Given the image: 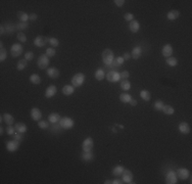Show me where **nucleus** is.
Listing matches in <instances>:
<instances>
[{"label": "nucleus", "instance_id": "1", "mask_svg": "<svg viewBox=\"0 0 192 184\" xmlns=\"http://www.w3.org/2000/svg\"><path fill=\"white\" fill-rule=\"evenodd\" d=\"M115 59V54H113V50L109 48L104 49L102 51V61L105 65H108L113 63Z\"/></svg>", "mask_w": 192, "mask_h": 184}, {"label": "nucleus", "instance_id": "2", "mask_svg": "<svg viewBox=\"0 0 192 184\" xmlns=\"http://www.w3.org/2000/svg\"><path fill=\"white\" fill-rule=\"evenodd\" d=\"M85 82V75L83 73H78L72 78V85L74 87H81Z\"/></svg>", "mask_w": 192, "mask_h": 184}, {"label": "nucleus", "instance_id": "3", "mask_svg": "<svg viewBox=\"0 0 192 184\" xmlns=\"http://www.w3.org/2000/svg\"><path fill=\"white\" fill-rule=\"evenodd\" d=\"M59 125H60L61 128L68 130V129L73 128L74 125H75V122H74L73 119H70L68 117H63V118H61L60 121H59Z\"/></svg>", "mask_w": 192, "mask_h": 184}, {"label": "nucleus", "instance_id": "4", "mask_svg": "<svg viewBox=\"0 0 192 184\" xmlns=\"http://www.w3.org/2000/svg\"><path fill=\"white\" fill-rule=\"evenodd\" d=\"M49 57L46 55V54H41L39 56L37 61V65H38V68L41 69V70H44V69H47V67L49 65Z\"/></svg>", "mask_w": 192, "mask_h": 184}, {"label": "nucleus", "instance_id": "5", "mask_svg": "<svg viewBox=\"0 0 192 184\" xmlns=\"http://www.w3.org/2000/svg\"><path fill=\"white\" fill-rule=\"evenodd\" d=\"M19 145H21V142L17 140H8L6 142V149L9 152H14L19 148Z\"/></svg>", "mask_w": 192, "mask_h": 184}, {"label": "nucleus", "instance_id": "6", "mask_svg": "<svg viewBox=\"0 0 192 184\" xmlns=\"http://www.w3.org/2000/svg\"><path fill=\"white\" fill-rule=\"evenodd\" d=\"M176 175H177V178H179V179L187 180L190 177V172L186 168H179L176 171Z\"/></svg>", "mask_w": 192, "mask_h": 184}, {"label": "nucleus", "instance_id": "7", "mask_svg": "<svg viewBox=\"0 0 192 184\" xmlns=\"http://www.w3.org/2000/svg\"><path fill=\"white\" fill-rule=\"evenodd\" d=\"M122 179L124 181V183L127 184H133V173L128 169H125L124 172L122 174Z\"/></svg>", "mask_w": 192, "mask_h": 184}, {"label": "nucleus", "instance_id": "8", "mask_svg": "<svg viewBox=\"0 0 192 184\" xmlns=\"http://www.w3.org/2000/svg\"><path fill=\"white\" fill-rule=\"evenodd\" d=\"M23 45L21 44H13L11 46V48H10V53H11V55L13 56V57H17V56H19L21 53H23Z\"/></svg>", "mask_w": 192, "mask_h": 184}, {"label": "nucleus", "instance_id": "9", "mask_svg": "<svg viewBox=\"0 0 192 184\" xmlns=\"http://www.w3.org/2000/svg\"><path fill=\"white\" fill-rule=\"evenodd\" d=\"M93 145H94L93 139H92L91 137H87L86 139L83 141V143H82L83 152H90V150H92V148H93Z\"/></svg>", "mask_w": 192, "mask_h": 184}, {"label": "nucleus", "instance_id": "10", "mask_svg": "<svg viewBox=\"0 0 192 184\" xmlns=\"http://www.w3.org/2000/svg\"><path fill=\"white\" fill-rule=\"evenodd\" d=\"M105 78L107 79L108 82H117L121 78H119V73H117V71H109V72L106 74Z\"/></svg>", "mask_w": 192, "mask_h": 184}, {"label": "nucleus", "instance_id": "11", "mask_svg": "<svg viewBox=\"0 0 192 184\" xmlns=\"http://www.w3.org/2000/svg\"><path fill=\"white\" fill-rule=\"evenodd\" d=\"M124 61H125L124 58L121 57V56H119L117 58H115L113 61L110 63V65H105V69H107V70H110V69H117L119 65H122L123 63H124Z\"/></svg>", "mask_w": 192, "mask_h": 184}, {"label": "nucleus", "instance_id": "12", "mask_svg": "<svg viewBox=\"0 0 192 184\" xmlns=\"http://www.w3.org/2000/svg\"><path fill=\"white\" fill-rule=\"evenodd\" d=\"M31 118L34 120V121H41L42 119V113L41 111L38 109V107H33L32 110H31Z\"/></svg>", "mask_w": 192, "mask_h": 184}, {"label": "nucleus", "instance_id": "13", "mask_svg": "<svg viewBox=\"0 0 192 184\" xmlns=\"http://www.w3.org/2000/svg\"><path fill=\"white\" fill-rule=\"evenodd\" d=\"M48 42V38L44 37V36H38L34 40V44L37 47H43L46 45V43Z\"/></svg>", "mask_w": 192, "mask_h": 184}, {"label": "nucleus", "instance_id": "14", "mask_svg": "<svg viewBox=\"0 0 192 184\" xmlns=\"http://www.w3.org/2000/svg\"><path fill=\"white\" fill-rule=\"evenodd\" d=\"M177 175H176V172L174 171H170L168 174H166V184H176L177 183Z\"/></svg>", "mask_w": 192, "mask_h": 184}, {"label": "nucleus", "instance_id": "15", "mask_svg": "<svg viewBox=\"0 0 192 184\" xmlns=\"http://www.w3.org/2000/svg\"><path fill=\"white\" fill-rule=\"evenodd\" d=\"M57 93V88L54 85H50L46 88L45 90V97L46 98H51L53 97L55 94Z\"/></svg>", "mask_w": 192, "mask_h": 184}, {"label": "nucleus", "instance_id": "16", "mask_svg": "<svg viewBox=\"0 0 192 184\" xmlns=\"http://www.w3.org/2000/svg\"><path fill=\"white\" fill-rule=\"evenodd\" d=\"M162 53L164 57H170L173 54V46L171 44H166L162 49Z\"/></svg>", "mask_w": 192, "mask_h": 184}, {"label": "nucleus", "instance_id": "17", "mask_svg": "<svg viewBox=\"0 0 192 184\" xmlns=\"http://www.w3.org/2000/svg\"><path fill=\"white\" fill-rule=\"evenodd\" d=\"M47 76H49L51 79H57L59 77V71L56 68H49L47 69Z\"/></svg>", "mask_w": 192, "mask_h": 184}, {"label": "nucleus", "instance_id": "18", "mask_svg": "<svg viewBox=\"0 0 192 184\" xmlns=\"http://www.w3.org/2000/svg\"><path fill=\"white\" fill-rule=\"evenodd\" d=\"M178 129L182 134H189L190 133V126L186 122H182V123L179 124Z\"/></svg>", "mask_w": 192, "mask_h": 184}, {"label": "nucleus", "instance_id": "19", "mask_svg": "<svg viewBox=\"0 0 192 184\" xmlns=\"http://www.w3.org/2000/svg\"><path fill=\"white\" fill-rule=\"evenodd\" d=\"M141 54H142V47H141L140 45H138V46H136L133 48L132 53H131V57H133L134 59H138L141 56Z\"/></svg>", "mask_w": 192, "mask_h": 184}, {"label": "nucleus", "instance_id": "20", "mask_svg": "<svg viewBox=\"0 0 192 184\" xmlns=\"http://www.w3.org/2000/svg\"><path fill=\"white\" fill-rule=\"evenodd\" d=\"M129 29L132 33H137L140 30V24H139V22L136 21V20H133L132 22H130Z\"/></svg>", "mask_w": 192, "mask_h": 184}, {"label": "nucleus", "instance_id": "21", "mask_svg": "<svg viewBox=\"0 0 192 184\" xmlns=\"http://www.w3.org/2000/svg\"><path fill=\"white\" fill-rule=\"evenodd\" d=\"M81 158L84 162H92L94 160V154L91 150L90 152H83L82 154H81Z\"/></svg>", "mask_w": 192, "mask_h": 184}, {"label": "nucleus", "instance_id": "22", "mask_svg": "<svg viewBox=\"0 0 192 184\" xmlns=\"http://www.w3.org/2000/svg\"><path fill=\"white\" fill-rule=\"evenodd\" d=\"M48 120H49L50 123L56 124V123H59V121L61 120V117L60 115L57 114V113H51V114L48 116Z\"/></svg>", "mask_w": 192, "mask_h": 184}, {"label": "nucleus", "instance_id": "23", "mask_svg": "<svg viewBox=\"0 0 192 184\" xmlns=\"http://www.w3.org/2000/svg\"><path fill=\"white\" fill-rule=\"evenodd\" d=\"M61 91H62V94H64L66 96H70L75 92V87L73 85H66V86L62 87V90Z\"/></svg>", "mask_w": 192, "mask_h": 184}, {"label": "nucleus", "instance_id": "24", "mask_svg": "<svg viewBox=\"0 0 192 184\" xmlns=\"http://www.w3.org/2000/svg\"><path fill=\"white\" fill-rule=\"evenodd\" d=\"M179 16H180V11L177 9L171 10V11L168 12V14H166V18H168L169 21H175L176 19H178Z\"/></svg>", "mask_w": 192, "mask_h": 184}, {"label": "nucleus", "instance_id": "25", "mask_svg": "<svg viewBox=\"0 0 192 184\" xmlns=\"http://www.w3.org/2000/svg\"><path fill=\"white\" fill-rule=\"evenodd\" d=\"M14 128H15V131L19 133H26L27 130H28V128H27L26 124L23 123H17L15 125H14Z\"/></svg>", "mask_w": 192, "mask_h": 184}, {"label": "nucleus", "instance_id": "26", "mask_svg": "<svg viewBox=\"0 0 192 184\" xmlns=\"http://www.w3.org/2000/svg\"><path fill=\"white\" fill-rule=\"evenodd\" d=\"M124 170L125 168L123 166H115V168L113 169V175H115V177H119V176H122Z\"/></svg>", "mask_w": 192, "mask_h": 184}, {"label": "nucleus", "instance_id": "27", "mask_svg": "<svg viewBox=\"0 0 192 184\" xmlns=\"http://www.w3.org/2000/svg\"><path fill=\"white\" fill-rule=\"evenodd\" d=\"M162 112L164 113V114L171 116V115H173L174 113H175V110H174V107L172 106V105H170V104H164V107H162Z\"/></svg>", "mask_w": 192, "mask_h": 184}, {"label": "nucleus", "instance_id": "28", "mask_svg": "<svg viewBox=\"0 0 192 184\" xmlns=\"http://www.w3.org/2000/svg\"><path fill=\"white\" fill-rule=\"evenodd\" d=\"M119 87L123 91H129L131 89V83H130L128 80H122L121 84H119Z\"/></svg>", "mask_w": 192, "mask_h": 184}, {"label": "nucleus", "instance_id": "29", "mask_svg": "<svg viewBox=\"0 0 192 184\" xmlns=\"http://www.w3.org/2000/svg\"><path fill=\"white\" fill-rule=\"evenodd\" d=\"M27 65H28V61L27 59H25V58L23 59H19L17 63V69L19 71H23L27 68Z\"/></svg>", "mask_w": 192, "mask_h": 184}, {"label": "nucleus", "instance_id": "30", "mask_svg": "<svg viewBox=\"0 0 192 184\" xmlns=\"http://www.w3.org/2000/svg\"><path fill=\"white\" fill-rule=\"evenodd\" d=\"M94 76H95V79L97 80V81H102V80L104 79V77H105V74H104V71H103L102 69H98V70L95 72Z\"/></svg>", "mask_w": 192, "mask_h": 184}, {"label": "nucleus", "instance_id": "31", "mask_svg": "<svg viewBox=\"0 0 192 184\" xmlns=\"http://www.w3.org/2000/svg\"><path fill=\"white\" fill-rule=\"evenodd\" d=\"M140 97L142 98L143 100H145V101H149L150 99H151V94H150V92L148 90H141L140 92Z\"/></svg>", "mask_w": 192, "mask_h": 184}, {"label": "nucleus", "instance_id": "32", "mask_svg": "<svg viewBox=\"0 0 192 184\" xmlns=\"http://www.w3.org/2000/svg\"><path fill=\"white\" fill-rule=\"evenodd\" d=\"M119 100L122 101L123 103H129L132 99V96L129 93H122L119 95Z\"/></svg>", "mask_w": 192, "mask_h": 184}, {"label": "nucleus", "instance_id": "33", "mask_svg": "<svg viewBox=\"0 0 192 184\" xmlns=\"http://www.w3.org/2000/svg\"><path fill=\"white\" fill-rule=\"evenodd\" d=\"M3 119H4V122L6 123V125H12L14 123V118L10 114H7V113L3 115Z\"/></svg>", "mask_w": 192, "mask_h": 184}, {"label": "nucleus", "instance_id": "34", "mask_svg": "<svg viewBox=\"0 0 192 184\" xmlns=\"http://www.w3.org/2000/svg\"><path fill=\"white\" fill-rule=\"evenodd\" d=\"M30 81H31V83H33V84H35V85H38L41 83V78H40L39 75L33 74V75H31Z\"/></svg>", "mask_w": 192, "mask_h": 184}, {"label": "nucleus", "instance_id": "35", "mask_svg": "<svg viewBox=\"0 0 192 184\" xmlns=\"http://www.w3.org/2000/svg\"><path fill=\"white\" fill-rule=\"evenodd\" d=\"M0 48H1V51H0V61H4L7 57V51L6 49L3 47V43L1 42L0 43Z\"/></svg>", "mask_w": 192, "mask_h": 184}, {"label": "nucleus", "instance_id": "36", "mask_svg": "<svg viewBox=\"0 0 192 184\" xmlns=\"http://www.w3.org/2000/svg\"><path fill=\"white\" fill-rule=\"evenodd\" d=\"M166 65H170V67H176V65H178V61H177V58L173 57V56H170V57L166 58Z\"/></svg>", "mask_w": 192, "mask_h": 184}, {"label": "nucleus", "instance_id": "37", "mask_svg": "<svg viewBox=\"0 0 192 184\" xmlns=\"http://www.w3.org/2000/svg\"><path fill=\"white\" fill-rule=\"evenodd\" d=\"M5 31H6L7 34H12L14 31H17L15 30V25H13L11 23H7L5 25Z\"/></svg>", "mask_w": 192, "mask_h": 184}, {"label": "nucleus", "instance_id": "38", "mask_svg": "<svg viewBox=\"0 0 192 184\" xmlns=\"http://www.w3.org/2000/svg\"><path fill=\"white\" fill-rule=\"evenodd\" d=\"M164 103L162 100H156L154 102V104H153V109H154L155 111H157V112H160V111L162 110V107H164Z\"/></svg>", "mask_w": 192, "mask_h": 184}, {"label": "nucleus", "instance_id": "39", "mask_svg": "<svg viewBox=\"0 0 192 184\" xmlns=\"http://www.w3.org/2000/svg\"><path fill=\"white\" fill-rule=\"evenodd\" d=\"M29 27L28 22H21L19 24H15V30H26Z\"/></svg>", "mask_w": 192, "mask_h": 184}, {"label": "nucleus", "instance_id": "40", "mask_svg": "<svg viewBox=\"0 0 192 184\" xmlns=\"http://www.w3.org/2000/svg\"><path fill=\"white\" fill-rule=\"evenodd\" d=\"M17 18H19V20L21 22H28L29 20V16L23 11H19V13H17Z\"/></svg>", "mask_w": 192, "mask_h": 184}, {"label": "nucleus", "instance_id": "41", "mask_svg": "<svg viewBox=\"0 0 192 184\" xmlns=\"http://www.w3.org/2000/svg\"><path fill=\"white\" fill-rule=\"evenodd\" d=\"M48 43H49L52 47H57L59 45L58 39H56V38H54V37L48 38Z\"/></svg>", "mask_w": 192, "mask_h": 184}, {"label": "nucleus", "instance_id": "42", "mask_svg": "<svg viewBox=\"0 0 192 184\" xmlns=\"http://www.w3.org/2000/svg\"><path fill=\"white\" fill-rule=\"evenodd\" d=\"M15 128H14L12 125H8L6 128V133H7V135H9V136H12L13 134H15Z\"/></svg>", "mask_w": 192, "mask_h": 184}, {"label": "nucleus", "instance_id": "43", "mask_svg": "<svg viewBox=\"0 0 192 184\" xmlns=\"http://www.w3.org/2000/svg\"><path fill=\"white\" fill-rule=\"evenodd\" d=\"M55 54H56V51H55V49L54 48H47L46 55L48 56V57H53Z\"/></svg>", "mask_w": 192, "mask_h": 184}, {"label": "nucleus", "instance_id": "44", "mask_svg": "<svg viewBox=\"0 0 192 184\" xmlns=\"http://www.w3.org/2000/svg\"><path fill=\"white\" fill-rule=\"evenodd\" d=\"M38 126L41 129H47L48 126H49V124H48L47 121H42V120H41V121H39V123H38Z\"/></svg>", "mask_w": 192, "mask_h": 184}, {"label": "nucleus", "instance_id": "45", "mask_svg": "<svg viewBox=\"0 0 192 184\" xmlns=\"http://www.w3.org/2000/svg\"><path fill=\"white\" fill-rule=\"evenodd\" d=\"M17 39H19V41H21V43H25L27 41V36L25 35L23 32H19V34H17Z\"/></svg>", "mask_w": 192, "mask_h": 184}, {"label": "nucleus", "instance_id": "46", "mask_svg": "<svg viewBox=\"0 0 192 184\" xmlns=\"http://www.w3.org/2000/svg\"><path fill=\"white\" fill-rule=\"evenodd\" d=\"M12 137H13V139L14 140H17V141H23V133H15V134H13L12 135Z\"/></svg>", "mask_w": 192, "mask_h": 184}, {"label": "nucleus", "instance_id": "47", "mask_svg": "<svg viewBox=\"0 0 192 184\" xmlns=\"http://www.w3.org/2000/svg\"><path fill=\"white\" fill-rule=\"evenodd\" d=\"M129 77H130V73L128 72V71H123V72L119 74L121 80H127Z\"/></svg>", "mask_w": 192, "mask_h": 184}, {"label": "nucleus", "instance_id": "48", "mask_svg": "<svg viewBox=\"0 0 192 184\" xmlns=\"http://www.w3.org/2000/svg\"><path fill=\"white\" fill-rule=\"evenodd\" d=\"M124 19L126 20L127 22H132L134 20V14L130 13V12H127V13L124 16Z\"/></svg>", "mask_w": 192, "mask_h": 184}, {"label": "nucleus", "instance_id": "49", "mask_svg": "<svg viewBox=\"0 0 192 184\" xmlns=\"http://www.w3.org/2000/svg\"><path fill=\"white\" fill-rule=\"evenodd\" d=\"M60 125H59V123L58 124H53L52 125V127H51V132H58L59 130H60Z\"/></svg>", "mask_w": 192, "mask_h": 184}, {"label": "nucleus", "instance_id": "50", "mask_svg": "<svg viewBox=\"0 0 192 184\" xmlns=\"http://www.w3.org/2000/svg\"><path fill=\"white\" fill-rule=\"evenodd\" d=\"M34 58V53L33 52H27V53H25V59H27V61H32Z\"/></svg>", "mask_w": 192, "mask_h": 184}, {"label": "nucleus", "instance_id": "51", "mask_svg": "<svg viewBox=\"0 0 192 184\" xmlns=\"http://www.w3.org/2000/svg\"><path fill=\"white\" fill-rule=\"evenodd\" d=\"M113 2H115V4L117 5V7H122L123 5L125 4V2H126V1H125V0H115Z\"/></svg>", "mask_w": 192, "mask_h": 184}, {"label": "nucleus", "instance_id": "52", "mask_svg": "<svg viewBox=\"0 0 192 184\" xmlns=\"http://www.w3.org/2000/svg\"><path fill=\"white\" fill-rule=\"evenodd\" d=\"M37 19H38L37 13H31L30 16H29V20H30V21H32V22H35Z\"/></svg>", "mask_w": 192, "mask_h": 184}, {"label": "nucleus", "instance_id": "53", "mask_svg": "<svg viewBox=\"0 0 192 184\" xmlns=\"http://www.w3.org/2000/svg\"><path fill=\"white\" fill-rule=\"evenodd\" d=\"M123 58H124L125 61H129L130 58H131V54H130L129 52H126V53H124V55H123Z\"/></svg>", "mask_w": 192, "mask_h": 184}, {"label": "nucleus", "instance_id": "54", "mask_svg": "<svg viewBox=\"0 0 192 184\" xmlns=\"http://www.w3.org/2000/svg\"><path fill=\"white\" fill-rule=\"evenodd\" d=\"M122 183H124V181H123V179H119V178L113 180V184H122Z\"/></svg>", "mask_w": 192, "mask_h": 184}, {"label": "nucleus", "instance_id": "55", "mask_svg": "<svg viewBox=\"0 0 192 184\" xmlns=\"http://www.w3.org/2000/svg\"><path fill=\"white\" fill-rule=\"evenodd\" d=\"M129 103L132 105V106H136V105H137V103H138V102H137V100H136V99H133V98H132L131 101H130Z\"/></svg>", "mask_w": 192, "mask_h": 184}, {"label": "nucleus", "instance_id": "56", "mask_svg": "<svg viewBox=\"0 0 192 184\" xmlns=\"http://www.w3.org/2000/svg\"><path fill=\"white\" fill-rule=\"evenodd\" d=\"M4 33H6V31H5V27L4 26H1V27H0V34H1V35H3Z\"/></svg>", "mask_w": 192, "mask_h": 184}, {"label": "nucleus", "instance_id": "57", "mask_svg": "<svg viewBox=\"0 0 192 184\" xmlns=\"http://www.w3.org/2000/svg\"><path fill=\"white\" fill-rule=\"evenodd\" d=\"M104 184H113V180H106Z\"/></svg>", "mask_w": 192, "mask_h": 184}, {"label": "nucleus", "instance_id": "58", "mask_svg": "<svg viewBox=\"0 0 192 184\" xmlns=\"http://www.w3.org/2000/svg\"><path fill=\"white\" fill-rule=\"evenodd\" d=\"M3 132H4V129H3V127L1 126V127H0V134L2 135V134H3Z\"/></svg>", "mask_w": 192, "mask_h": 184}, {"label": "nucleus", "instance_id": "59", "mask_svg": "<svg viewBox=\"0 0 192 184\" xmlns=\"http://www.w3.org/2000/svg\"><path fill=\"white\" fill-rule=\"evenodd\" d=\"M111 130H113V133H117V130H115V128H113V129H111Z\"/></svg>", "mask_w": 192, "mask_h": 184}, {"label": "nucleus", "instance_id": "60", "mask_svg": "<svg viewBox=\"0 0 192 184\" xmlns=\"http://www.w3.org/2000/svg\"><path fill=\"white\" fill-rule=\"evenodd\" d=\"M117 126H119L121 129H123V128H124V126H123V125H117Z\"/></svg>", "mask_w": 192, "mask_h": 184}]
</instances>
